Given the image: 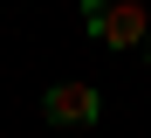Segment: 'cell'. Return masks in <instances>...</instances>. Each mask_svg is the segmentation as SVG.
<instances>
[{"label":"cell","instance_id":"obj_3","mask_svg":"<svg viewBox=\"0 0 151 138\" xmlns=\"http://www.w3.org/2000/svg\"><path fill=\"white\" fill-rule=\"evenodd\" d=\"M144 55H151V42H144Z\"/></svg>","mask_w":151,"mask_h":138},{"label":"cell","instance_id":"obj_1","mask_svg":"<svg viewBox=\"0 0 151 138\" xmlns=\"http://www.w3.org/2000/svg\"><path fill=\"white\" fill-rule=\"evenodd\" d=\"M83 28L103 48H144L151 42V14L137 0H83Z\"/></svg>","mask_w":151,"mask_h":138},{"label":"cell","instance_id":"obj_2","mask_svg":"<svg viewBox=\"0 0 151 138\" xmlns=\"http://www.w3.org/2000/svg\"><path fill=\"white\" fill-rule=\"evenodd\" d=\"M41 118L62 124V131H89L103 118V97H96V83H55V90L41 97Z\"/></svg>","mask_w":151,"mask_h":138}]
</instances>
